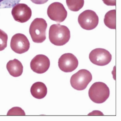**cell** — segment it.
<instances>
[{
	"mask_svg": "<svg viewBox=\"0 0 121 121\" xmlns=\"http://www.w3.org/2000/svg\"><path fill=\"white\" fill-rule=\"evenodd\" d=\"M6 68L9 74L13 77L21 76L23 70L22 63L17 59L10 60L7 63Z\"/></svg>",
	"mask_w": 121,
	"mask_h": 121,
	"instance_id": "cell-12",
	"label": "cell"
},
{
	"mask_svg": "<svg viewBox=\"0 0 121 121\" xmlns=\"http://www.w3.org/2000/svg\"><path fill=\"white\" fill-rule=\"evenodd\" d=\"M47 14L49 19L60 23L64 22L66 19L67 12L62 4L54 2L48 6Z\"/></svg>",
	"mask_w": 121,
	"mask_h": 121,
	"instance_id": "cell-7",
	"label": "cell"
},
{
	"mask_svg": "<svg viewBox=\"0 0 121 121\" xmlns=\"http://www.w3.org/2000/svg\"><path fill=\"white\" fill-rule=\"evenodd\" d=\"M30 66L32 70L37 74L45 73L50 67L49 59L45 55H37L32 60Z\"/></svg>",
	"mask_w": 121,
	"mask_h": 121,
	"instance_id": "cell-11",
	"label": "cell"
},
{
	"mask_svg": "<svg viewBox=\"0 0 121 121\" xmlns=\"http://www.w3.org/2000/svg\"><path fill=\"white\" fill-rule=\"evenodd\" d=\"M21 0H0V9L13 7Z\"/></svg>",
	"mask_w": 121,
	"mask_h": 121,
	"instance_id": "cell-16",
	"label": "cell"
},
{
	"mask_svg": "<svg viewBox=\"0 0 121 121\" xmlns=\"http://www.w3.org/2000/svg\"><path fill=\"white\" fill-rule=\"evenodd\" d=\"M103 3L107 5L115 6L116 0H102Z\"/></svg>",
	"mask_w": 121,
	"mask_h": 121,
	"instance_id": "cell-19",
	"label": "cell"
},
{
	"mask_svg": "<svg viewBox=\"0 0 121 121\" xmlns=\"http://www.w3.org/2000/svg\"><path fill=\"white\" fill-rule=\"evenodd\" d=\"M7 115H25L24 111L19 107H14L9 110Z\"/></svg>",
	"mask_w": 121,
	"mask_h": 121,
	"instance_id": "cell-18",
	"label": "cell"
},
{
	"mask_svg": "<svg viewBox=\"0 0 121 121\" xmlns=\"http://www.w3.org/2000/svg\"><path fill=\"white\" fill-rule=\"evenodd\" d=\"M31 93L32 96L36 99H42L47 94V87L43 82H35L31 87Z\"/></svg>",
	"mask_w": 121,
	"mask_h": 121,
	"instance_id": "cell-13",
	"label": "cell"
},
{
	"mask_svg": "<svg viewBox=\"0 0 121 121\" xmlns=\"http://www.w3.org/2000/svg\"><path fill=\"white\" fill-rule=\"evenodd\" d=\"M104 22L108 28L112 29H116V10H112L105 14Z\"/></svg>",
	"mask_w": 121,
	"mask_h": 121,
	"instance_id": "cell-14",
	"label": "cell"
},
{
	"mask_svg": "<svg viewBox=\"0 0 121 121\" xmlns=\"http://www.w3.org/2000/svg\"><path fill=\"white\" fill-rule=\"evenodd\" d=\"M31 2L36 5H42L46 3L48 0H31Z\"/></svg>",
	"mask_w": 121,
	"mask_h": 121,
	"instance_id": "cell-20",
	"label": "cell"
},
{
	"mask_svg": "<svg viewBox=\"0 0 121 121\" xmlns=\"http://www.w3.org/2000/svg\"><path fill=\"white\" fill-rule=\"evenodd\" d=\"M66 3L70 10L77 12L83 7L84 1V0H66Z\"/></svg>",
	"mask_w": 121,
	"mask_h": 121,
	"instance_id": "cell-15",
	"label": "cell"
},
{
	"mask_svg": "<svg viewBox=\"0 0 121 121\" xmlns=\"http://www.w3.org/2000/svg\"><path fill=\"white\" fill-rule=\"evenodd\" d=\"M89 59L93 64L103 66L110 63L112 59V56L105 49L96 48L91 52L89 54Z\"/></svg>",
	"mask_w": 121,
	"mask_h": 121,
	"instance_id": "cell-6",
	"label": "cell"
},
{
	"mask_svg": "<svg viewBox=\"0 0 121 121\" xmlns=\"http://www.w3.org/2000/svg\"><path fill=\"white\" fill-rule=\"evenodd\" d=\"M78 23L83 29L91 30L97 27L99 23V18L95 11L86 10L78 16Z\"/></svg>",
	"mask_w": 121,
	"mask_h": 121,
	"instance_id": "cell-5",
	"label": "cell"
},
{
	"mask_svg": "<svg viewBox=\"0 0 121 121\" xmlns=\"http://www.w3.org/2000/svg\"><path fill=\"white\" fill-rule=\"evenodd\" d=\"M30 46L28 39L22 34H16L11 38L10 47L13 51L17 54H22L27 52Z\"/></svg>",
	"mask_w": 121,
	"mask_h": 121,
	"instance_id": "cell-8",
	"label": "cell"
},
{
	"mask_svg": "<svg viewBox=\"0 0 121 121\" xmlns=\"http://www.w3.org/2000/svg\"><path fill=\"white\" fill-rule=\"evenodd\" d=\"M47 26L46 21L42 18H36L32 22L30 26L29 33L34 42L40 43L45 41Z\"/></svg>",
	"mask_w": 121,
	"mask_h": 121,
	"instance_id": "cell-2",
	"label": "cell"
},
{
	"mask_svg": "<svg viewBox=\"0 0 121 121\" xmlns=\"http://www.w3.org/2000/svg\"><path fill=\"white\" fill-rule=\"evenodd\" d=\"M70 38V32L67 27L60 24L50 26L49 30V39L56 46H63L67 43Z\"/></svg>",
	"mask_w": 121,
	"mask_h": 121,
	"instance_id": "cell-1",
	"label": "cell"
},
{
	"mask_svg": "<svg viewBox=\"0 0 121 121\" xmlns=\"http://www.w3.org/2000/svg\"><path fill=\"white\" fill-rule=\"evenodd\" d=\"M78 65L77 58L72 54L66 53L60 56L58 60L60 69L65 73H70L75 70Z\"/></svg>",
	"mask_w": 121,
	"mask_h": 121,
	"instance_id": "cell-9",
	"label": "cell"
},
{
	"mask_svg": "<svg viewBox=\"0 0 121 121\" xmlns=\"http://www.w3.org/2000/svg\"><path fill=\"white\" fill-rule=\"evenodd\" d=\"M12 15L16 21L24 23L28 21L32 16V10L25 4H17L15 5L12 10Z\"/></svg>",
	"mask_w": 121,
	"mask_h": 121,
	"instance_id": "cell-10",
	"label": "cell"
},
{
	"mask_svg": "<svg viewBox=\"0 0 121 121\" xmlns=\"http://www.w3.org/2000/svg\"><path fill=\"white\" fill-rule=\"evenodd\" d=\"M109 89L107 85L101 82L94 83L89 90V96L93 102L97 104L105 102L109 96Z\"/></svg>",
	"mask_w": 121,
	"mask_h": 121,
	"instance_id": "cell-3",
	"label": "cell"
},
{
	"mask_svg": "<svg viewBox=\"0 0 121 121\" xmlns=\"http://www.w3.org/2000/svg\"><path fill=\"white\" fill-rule=\"evenodd\" d=\"M8 36L7 34L0 29V51H3L7 47Z\"/></svg>",
	"mask_w": 121,
	"mask_h": 121,
	"instance_id": "cell-17",
	"label": "cell"
},
{
	"mask_svg": "<svg viewBox=\"0 0 121 121\" xmlns=\"http://www.w3.org/2000/svg\"><path fill=\"white\" fill-rule=\"evenodd\" d=\"M92 80V75L89 70H80L73 74L70 79V84L74 89L78 90L85 89Z\"/></svg>",
	"mask_w": 121,
	"mask_h": 121,
	"instance_id": "cell-4",
	"label": "cell"
}]
</instances>
